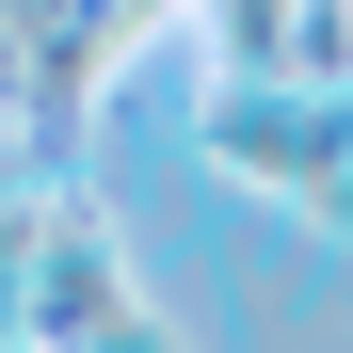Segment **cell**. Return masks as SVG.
<instances>
[{"instance_id": "cell-1", "label": "cell", "mask_w": 353, "mask_h": 353, "mask_svg": "<svg viewBox=\"0 0 353 353\" xmlns=\"http://www.w3.org/2000/svg\"><path fill=\"white\" fill-rule=\"evenodd\" d=\"M209 161H225V176H257V193H305V209H321V176L353 161V97L241 81V65H225V97H209Z\"/></svg>"}, {"instance_id": "cell-2", "label": "cell", "mask_w": 353, "mask_h": 353, "mask_svg": "<svg viewBox=\"0 0 353 353\" xmlns=\"http://www.w3.org/2000/svg\"><path fill=\"white\" fill-rule=\"evenodd\" d=\"M112 305H129L112 225H97V209H48V225H32V273H17V337H32V353H81Z\"/></svg>"}, {"instance_id": "cell-3", "label": "cell", "mask_w": 353, "mask_h": 353, "mask_svg": "<svg viewBox=\"0 0 353 353\" xmlns=\"http://www.w3.org/2000/svg\"><path fill=\"white\" fill-rule=\"evenodd\" d=\"M81 353H176V337H161V321H145V305H112V321H97V337H81Z\"/></svg>"}]
</instances>
